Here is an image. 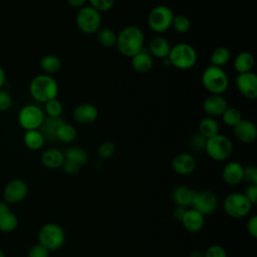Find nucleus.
<instances>
[{
    "label": "nucleus",
    "instance_id": "nucleus-1",
    "mask_svg": "<svg viewBox=\"0 0 257 257\" xmlns=\"http://www.w3.org/2000/svg\"><path fill=\"white\" fill-rule=\"evenodd\" d=\"M144 44V31L137 25L125 26L116 35L115 47L125 57H133L139 53L145 48Z\"/></svg>",
    "mask_w": 257,
    "mask_h": 257
},
{
    "label": "nucleus",
    "instance_id": "nucleus-2",
    "mask_svg": "<svg viewBox=\"0 0 257 257\" xmlns=\"http://www.w3.org/2000/svg\"><path fill=\"white\" fill-rule=\"evenodd\" d=\"M58 90V83L55 78L45 73L34 76L29 84L30 95L36 101L42 103L56 98Z\"/></svg>",
    "mask_w": 257,
    "mask_h": 257
},
{
    "label": "nucleus",
    "instance_id": "nucleus-3",
    "mask_svg": "<svg viewBox=\"0 0 257 257\" xmlns=\"http://www.w3.org/2000/svg\"><path fill=\"white\" fill-rule=\"evenodd\" d=\"M201 81L205 89L210 94L223 95L227 91L230 80L227 72L222 68L214 65L207 66L201 76Z\"/></svg>",
    "mask_w": 257,
    "mask_h": 257
},
{
    "label": "nucleus",
    "instance_id": "nucleus-4",
    "mask_svg": "<svg viewBox=\"0 0 257 257\" xmlns=\"http://www.w3.org/2000/svg\"><path fill=\"white\" fill-rule=\"evenodd\" d=\"M168 59L171 66L179 70H189L197 63L198 54L193 45L187 42H180L171 47Z\"/></svg>",
    "mask_w": 257,
    "mask_h": 257
},
{
    "label": "nucleus",
    "instance_id": "nucleus-5",
    "mask_svg": "<svg viewBox=\"0 0 257 257\" xmlns=\"http://www.w3.org/2000/svg\"><path fill=\"white\" fill-rule=\"evenodd\" d=\"M204 151L212 160L223 162L231 157L233 153V143L227 136L218 134L206 140Z\"/></svg>",
    "mask_w": 257,
    "mask_h": 257
},
{
    "label": "nucleus",
    "instance_id": "nucleus-6",
    "mask_svg": "<svg viewBox=\"0 0 257 257\" xmlns=\"http://www.w3.org/2000/svg\"><path fill=\"white\" fill-rule=\"evenodd\" d=\"M252 207V203L240 192L229 194L223 201V209L225 213L233 219H242L248 216Z\"/></svg>",
    "mask_w": 257,
    "mask_h": 257
},
{
    "label": "nucleus",
    "instance_id": "nucleus-7",
    "mask_svg": "<svg viewBox=\"0 0 257 257\" xmlns=\"http://www.w3.org/2000/svg\"><path fill=\"white\" fill-rule=\"evenodd\" d=\"M174 13L172 9L164 4L152 8L148 15V26L157 34L168 31L172 26Z\"/></svg>",
    "mask_w": 257,
    "mask_h": 257
},
{
    "label": "nucleus",
    "instance_id": "nucleus-8",
    "mask_svg": "<svg viewBox=\"0 0 257 257\" xmlns=\"http://www.w3.org/2000/svg\"><path fill=\"white\" fill-rule=\"evenodd\" d=\"M38 241L49 251L58 250L65 241L64 230L56 223H46L38 232Z\"/></svg>",
    "mask_w": 257,
    "mask_h": 257
},
{
    "label": "nucleus",
    "instance_id": "nucleus-9",
    "mask_svg": "<svg viewBox=\"0 0 257 257\" xmlns=\"http://www.w3.org/2000/svg\"><path fill=\"white\" fill-rule=\"evenodd\" d=\"M75 23L79 31L84 34H94L101 27V14L89 5L78 9Z\"/></svg>",
    "mask_w": 257,
    "mask_h": 257
},
{
    "label": "nucleus",
    "instance_id": "nucleus-10",
    "mask_svg": "<svg viewBox=\"0 0 257 257\" xmlns=\"http://www.w3.org/2000/svg\"><path fill=\"white\" fill-rule=\"evenodd\" d=\"M45 117L42 108L35 104H26L18 112V123L25 131L39 130Z\"/></svg>",
    "mask_w": 257,
    "mask_h": 257
},
{
    "label": "nucleus",
    "instance_id": "nucleus-11",
    "mask_svg": "<svg viewBox=\"0 0 257 257\" xmlns=\"http://www.w3.org/2000/svg\"><path fill=\"white\" fill-rule=\"evenodd\" d=\"M218 206V197L215 193L209 190L196 192L192 208L200 212L203 216L211 215Z\"/></svg>",
    "mask_w": 257,
    "mask_h": 257
},
{
    "label": "nucleus",
    "instance_id": "nucleus-12",
    "mask_svg": "<svg viewBox=\"0 0 257 257\" xmlns=\"http://www.w3.org/2000/svg\"><path fill=\"white\" fill-rule=\"evenodd\" d=\"M28 195L27 184L20 179H14L7 183L3 191V198L7 204L22 202Z\"/></svg>",
    "mask_w": 257,
    "mask_h": 257
},
{
    "label": "nucleus",
    "instance_id": "nucleus-13",
    "mask_svg": "<svg viewBox=\"0 0 257 257\" xmlns=\"http://www.w3.org/2000/svg\"><path fill=\"white\" fill-rule=\"evenodd\" d=\"M235 82L238 92L243 97L249 100L257 97V76L253 71L238 74Z\"/></svg>",
    "mask_w": 257,
    "mask_h": 257
},
{
    "label": "nucleus",
    "instance_id": "nucleus-14",
    "mask_svg": "<svg viewBox=\"0 0 257 257\" xmlns=\"http://www.w3.org/2000/svg\"><path fill=\"white\" fill-rule=\"evenodd\" d=\"M229 106L227 99L223 95L219 94H210L203 101V110L207 114V116L218 117L221 116L222 113Z\"/></svg>",
    "mask_w": 257,
    "mask_h": 257
},
{
    "label": "nucleus",
    "instance_id": "nucleus-15",
    "mask_svg": "<svg viewBox=\"0 0 257 257\" xmlns=\"http://www.w3.org/2000/svg\"><path fill=\"white\" fill-rule=\"evenodd\" d=\"M235 138L242 144H252L257 138V127L250 119L242 118L234 127Z\"/></svg>",
    "mask_w": 257,
    "mask_h": 257
},
{
    "label": "nucleus",
    "instance_id": "nucleus-16",
    "mask_svg": "<svg viewBox=\"0 0 257 257\" xmlns=\"http://www.w3.org/2000/svg\"><path fill=\"white\" fill-rule=\"evenodd\" d=\"M197 163L193 155L189 153H180L172 160L173 171L181 176L191 175L196 169Z\"/></svg>",
    "mask_w": 257,
    "mask_h": 257
},
{
    "label": "nucleus",
    "instance_id": "nucleus-17",
    "mask_svg": "<svg viewBox=\"0 0 257 257\" xmlns=\"http://www.w3.org/2000/svg\"><path fill=\"white\" fill-rule=\"evenodd\" d=\"M72 115L76 122L81 124H90L97 119L98 108L92 103H80L74 107Z\"/></svg>",
    "mask_w": 257,
    "mask_h": 257
},
{
    "label": "nucleus",
    "instance_id": "nucleus-18",
    "mask_svg": "<svg viewBox=\"0 0 257 257\" xmlns=\"http://www.w3.org/2000/svg\"><path fill=\"white\" fill-rule=\"evenodd\" d=\"M181 223L185 230L190 233H197L201 231L205 224V217L197 210L191 208L187 209L181 219Z\"/></svg>",
    "mask_w": 257,
    "mask_h": 257
},
{
    "label": "nucleus",
    "instance_id": "nucleus-19",
    "mask_svg": "<svg viewBox=\"0 0 257 257\" xmlns=\"http://www.w3.org/2000/svg\"><path fill=\"white\" fill-rule=\"evenodd\" d=\"M244 167L236 161L228 162L222 169V178L230 186H236L243 181Z\"/></svg>",
    "mask_w": 257,
    "mask_h": 257
},
{
    "label": "nucleus",
    "instance_id": "nucleus-20",
    "mask_svg": "<svg viewBox=\"0 0 257 257\" xmlns=\"http://www.w3.org/2000/svg\"><path fill=\"white\" fill-rule=\"evenodd\" d=\"M171 47L172 46L167 38L161 35H157L149 41L147 50L153 56V58L155 57L163 60L168 57Z\"/></svg>",
    "mask_w": 257,
    "mask_h": 257
},
{
    "label": "nucleus",
    "instance_id": "nucleus-21",
    "mask_svg": "<svg viewBox=\"0 0 257 257\" xmlns=\"http://www.w3.org/2000/svg\"><path fill=\"white\" fill-rule=\"evenodd\" d=\"M132 58V67L139 73H147L152 70L154 66V58L149 51L144 48Z\"/></svg>",
    "mask_w": 257,
    "mask_h": 257
},
{
    "label": "nucleus",
    "instance_id": "nucleus-22",
    "mask_svg": "<svg viewBox=\"0 0 257 257\" xmlns=\"http://www.w3.org/2000/svg\"><path fill=\"white\" fill-rule=\"evenodd\" d=\"M64 154L58 149L51 148L45 150L41 155V163L42 165L47 169H58L61 168L63 162H64Z\"/></svg>",
    "mask_w": 257,
    "mask_h": 257
},
{
    "label": "nucleus",
    "instance_id": "nucleus-23",
    "mask_svg": "<svg viewBox=\"0 0 257 257\" xmlns=\"http://www.w3.org/2000/svg\"><path fill=\"white\" fill-rule=\"evenodd\" d=\"M195 195H196L195 190L186 186H178L174 189L172 193V198L176 206L188 208L192 206Z\"/></svg>",
    "mask_w": 257,
    "mask_h": 257
},
{
    "label": "nucleus",
    "instance_id": "nucleus-24",
    "mask_svg": "<svg viewBox=\"0 0 257 257\" xmlns=\"http://www.w3.org/2000/svg\"><path fill=\"white\" fill-rule=\"evenodd\" d=\"M254 64H255L254 56L249 51L239 52L233 61V66L235 70L238 72V74L252 71Z\"/></svg>",
    "mask_w": 257,
    "mask_h": 257
},
{
    "label": "nucleus",
    "instance_id": "nucleus-25",
    "mask_svg": "<svg viewBox=\"0 0 257 257\" xmlns=\"http://www.w3.org/2000/svg\"><path fill=\"white\" fill-rule=\"evenodd\" d=\"M64 121L60 117H50L45 116L44 120L39 128L43 135L45 141H55L56 140V131Z\"/></svg>",
    "mask_w": 257,
    "mask_h": 257
},
{
    "label": "nucleus",
    "instance_id": "nucleus-26",
    "mask_svg": "<svg viewBox=\"0 0 257 257\" xmlns=\"http://www.w3.org/2000/svg\"><path fill=\"white\" fill-rule=\"evenodd\" d=\"M220 132V124L218 120L211 116L203 117L198 125V133L203 136L205 139L212 138Z\"/></svg>",
    "mask_w": 257,
    "mask_h": 257
},
{
    "label": "nucleus",
    "instance_id": "nucleus-27",
    "mask_svg": "<svg viewBox=\"0 0 257 257\" xmlns=\"http://www.w3.org/2000/svg\"><path fill=\"white\" fill-rule=\"evenodd\" d=\"M24 145L31 151L40 150L45 143V139L39 130L25 131L23 136Z\"/></svg>",
    "mask_w": 257,
    "mask_h": 257
},
{
    "label": "nucleus",
    "instance_id": "nucleus-28",
    "mask_svg": "<svg viewBox=\"0 0 257 257\" xmlns=\"http://www.w3.org/2000/svg\"><path fill=\"white\" fill-rule=\"evenodd\" d=\"M95 34H96V39L98 43L102 47H105V48L115 47L117 33H115V31L112 30L110 27H107V26L100 27Z\"/></svg>",
    "mask_w": 257,
    "mask_h": 257
},
{
    "label": "nucleus",
    "instance_id": "nucleus-29",
    "mask_svg": "<svg viewBox=\"0 0 257 257\" xmlns=\"http://www.w3.org/2000/svg\"><path fill=\"white\" fill-rule=\"evenodd\" d=\"M40 68L45 74L51 75L58 72L61 68V60L58 56L53 54H47L43 56L39 61Z\"/></svg>",
    "mask_w": 257,
    "mask_h": 257
},
{
    "label": "nucleus",
    "instance_id": "nucleus-30",
    "mask_svg": "<svg viewBox=\"0 0 257 257\" xmlns=\"http://www.w3.org/2000/svg\"><path fill=\"white\" fill-rule=\"evenodd\" d=\"M231 58V51L225 46H219L215 48L210 55L211 65L222 67L229 62Z\"/></svg>",
    "mask_w": 257,
    "mask_h": 257
},
{
    "label": "nucleus",
    "instance_id": "nucleus-31",
    "mask_svg": "<svg viewBox=\"0 0 257 257\" xmlns=\"http://www.w3.org/2000/svg\"><path fill=\"white\" fill-rule=\"evenodd\" d=\"M18 226L17 216L10 210L0 212V231L9 233L14 231Z\"/></svg>",
    "mask_w": 257,
    "mask_h": 257
},
{
    "label": "nucleus",
    "instance_id": "nucleus-32",
    "mask_svg": "<svg viewBox=\"0 0 257 257\" xmlns=\"http://www.w3.org/2000/svg\"><path fill=\"white\" fill-rule=\"evenodd\" d=\"M64 158L77 163L79 166H83L88 161L87 152L80 147H69L64 151Z\"/></svg>",
    "mask_w": 257,
    "mask_h": 257
},
{
    "label": "nucleus",
    "instance_id": "nucleus-33",
    "mask_svg": "<svg viewBox=\"0 0 257 257\" xmlns=\"http://www.w3.org/2000/svg\"><path fill=\"white\" fill-rule=\"evenodd\" d=\"M76 136L77 132L75 127L66 122H63L56 131V140L64 144L72 143L76 139Z\"/></svg>",
    "mask_w": 257,
    "mask_h": 257
},
{
    "label": "nucleus",
    "instance_id": "nucleus-34",
    "mask_svg": "<svg viewBox=\"0 0 257 257\" xmlns=\"http://www.w3.org/2000/svg\"><path fill=\"white\" fill-rule=\"evenodd\" d=\"M222 121L230 127H234L241 119H242V113L237 107L228 106L226 110L221 115Z\"/></svg>",
    "mask_w": 257,
    "mask_h": 257
},
{
    "label": "nucleus",
    "instance_id": "nucleus-35",
    "mask_svg": "<svg viewBox=\"0 0 257 257\" xmlns=\"http://www.w3.org/2000/svg\"><path fill=\"white\" fill-rule=\"evenodd\" d=\"M191 26H192V22L189 17L183 14L174 15L171 27H173L176 32L181 34L187 33L191 29Z\"/></svg>",
    "mask_w": 257,
    "mask_h": 257
},
{
    "label": "nucleus",
    "instance_id": "nucleus-36",
    "mask_svg": "<svg viewBox=\"0 0 257 257\" xmlns=\"http://www.w3.org/2000/svg\"><path fill=\"white\" fill-rule=\"evenodd\" d=\"M44 113L50 117H60L63 111L62 103L57 99L53 98L44 103Z\"/></svg>",
    "mask_w": 257,
    "mask_h": 257
},
{
    "label": "nucleus",
    "instance_id": "nucleus-37",
    "mask_svg": "<svg viewBox=\"0 0 257 257\" xmlns=\"http://www.w3.org/2000/svg\"><path fill=\"white\" fill-rule=\"evenodd\" d=\"M96 153H97V156L99 157V159L108 160L115 153V145L112 142H109V141L103 142L98 146V148L96 150Z\"/></svg>",
    "mask_w": 257,
    "mask_h": 257
},
{
    "label": "nucleus",
    "instance_id": "nucleus-38",
    "mask_svg": "<svg viewBox=\"0 0 257 257\" xmlns=\"http://www.w3.org/2000/svg\"><path fill=\"white\" fill-rule=\"evenodd\" d=\"M87 2L89 6L101 13L109 11L114 6L115 0H87Z\"/></svg>",
    "mask_w": 257,
    "mask_h": 257
},
{
    "label": "nucleus",
    "instance_id": "nucleus-39",
    "mask_svg": "<svg viewBox=\"0 0 257 257\" xmlns=\"http://www.w3.org/2000/svg\"><path fill=\"white\" fill-rule=\"evenodd\" d=\"M204 257H228L226 249L218 244L209 246L204 252Z\"/></svg>",
    "mask_w": 257,
    "mask_h": 257
},
{
    "label": "nucleus",
    "instance_id": "nucleus-40",
    "mask_svg": "<svg viewBox=\"0 0 257 257\" xmlns=\"http://www.w3.org/2000/svg\"><path fill=\"white\" fill-rule=\"evenodd\" d=\"M13 103L12 95L5 89H0V111L8 110Z\"/></svg>",
    "mask_w": 257,
    "mask_h": 257
},
{
    "label": "nucleus",
    "instance_id": "nucleus-41",
    "mask_svg": "<svg viewBox=\"0 0 257 257\" xmlns=\"http://www.w3.org/2000/svg\"><path fill=\"white\" fill-rule=\"evenodd\" d=\"M49 250L41 244L33 245L27 254V257H49Z\"/></svg>",
    "mask_w": 257,
    "mask_h": 257
},
{
    "label": "nucleus",
    "instance_id": "nucleus-42",
    "mask_svg": "<svg viewBox=\"0 0 257 257\" xmlns=\"http://www.w3.org/2000/svg\"><path fill=\"white\" fill-rule=\"evenodd\" d=\"M243 181L257 185V169L253 166H247L243 170Z\"/></svg>",
    "mask_w": 257,
    "mask_h": 257
},
{
    "label": "nucleus",
    "instance_id": "nucleus-43",
    "mask_svg": "<svg viewBox=\"0 0 257 257\" xmlns=\"http://www.w3.org/2000/svg\"><path fill=\"white\" fill-rule=\"evenodd\" d=\"M206 140L203 136H201L199 133L192 136V138L190 139L189 143H190V147L193 148L196 151H204L205 149V145H206Z\"/></svg>",
    "mask_w": 257,
    "mask_h": 257
},
{
    "label": "nucleus",
    "instance_id": "nucleus-44",
    "mask_svg": "<svg viewBox=\"0 0 257 257\" xmlns=\"http://www.w3.org/2000/svg\"><path fill=\"white\" fill-rule=\"evenodd\" d=\"M80 167L77 163L71 161V160H68V159H64V162L61 166L62 170L64 173H66L67 175H75L79 172L80 170Z\"/></svg>",
    "mask_w": 257,
    "mask_h": 257
},
{
    "label": "nucleus",
    "instance_id": "nucleus-45",
    "mask_svg": "<svg viewBox=\"0 0 257 257\" xmlns=\"http://www.w3.org/2000/svg\"><path fill=\"white\" fill-rule=\"evenodd\" d=\"M248 200L252 203V205H255L257 203V185L250 184L245 188V191L243 193Z\"/></svg>",
    "mask_w": 257,
    "mask_h": 257
},
{
    "label": "nucleus",
    "instance_id": "nucleus-46",
    "mask_svg": "<svg viewBox=\"0 0 257 257\" xmlns=\"http://www.w3.org/2000/svg\"><path fill=\"white\" fill-rule=\"evenodd\" d=\"M246 229L248 234L251 237L257 238V216L256 215H253L249 218V220L247 221Z\"/></svg>",
    "mask_w": 257,
    "mask_h": 257
},
{
    "label": "nucleus",
    "instance_id": "nucleus-47",
    "mask_svg": "<svg viewBox=\"0 0 257 257\" xmlns=\"http://www.w3.org/2000/svg\"><path fill=\"white\" fill-rule=\"evenodd\" d=\"M186 210H187V208H184V207H181V206H176L174 208V210H173L174 218L179 220V221H181V219H182V217H183V215H184Z\"/></svg>",
    "mask_w": 257,
    "mask_h": 257
},
{
    "label": "nucleus",
    "instance_id": "nucleus-48",
    "mask_svg": "<svg viewBox=\"0 0 257 257\" xmlns=\"http://www.w3.org/2000/svg\"><path fill=\"white\" fill-rule=\"evenodd\" d=\"M67 4L73 8H81L83 6H85L87 0H66Z\"/></svg>",
    "mask_w": 257,
    "mask_h": 257
},
{
    "label": "nucleus",
    "instance_id": "nucleus-49",
    "mask_svg": "<svg viewBox=\"0 0 257 257\" xmlns=\"http://www.w3.org/2000/svg\"><path fill=\"white\" fill-rule=\"evenodd\" d=\"M6 81V73L2 66H0V89L3 87L4 83Z\"/></svg>",
    "mask_w": 257,
    "mask_h": 257
},
{
    "label": "nucleus",
    "instance_id": "nucleus-50",
    "mask_svg": "<svg viewBox=\"0 0 257 257\" xmlns=\"http://www.w3.org/2000/svg\"><path fill=\"white\" fill-rule=\"evenodd\" d=\"M188 257H204V253L202 251H200L199 249H193L189 253Z\"/></svg>",
    "mask_w": 257,
    "mask_h": 257
},
{
    "label": "nucleus",
    "instance_id": "nucleus-51",
    "mask_svg": "<svg viewBox=\"0 0 257 257\" xmlns=\"http://www.w3.org/2000/svg\"><path fill=\"white\" fill-rule=\"evenodd\" d=\"M0 257H5V253L2 249H0Z\"/></svg>",
    "mask_w": 257,
    "mask_h": 257
}]
</instances>
